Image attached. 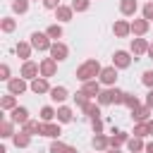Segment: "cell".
<instances>
[{
    "label": "cell",
    "mask_w": 153,
    "mask_h": 153,
    "mask_svg": "<svg viewBox=\"0 0 153 153\" xmlns=\"http://www.w3.org/2000/svg\"><path fill=\"white\" fill-rule=\"evenodd\" d=\"M55 69H57V60H53V57H45L43 62H41V76H53L55 74Z\"/></svg>",
    "instance_id": "obj_8"
},
{
    "label": "cell",
    "mask_w": 153,
    "mask_h": 153,
    "mask_svg": "<svg viewBox=\"0 0 153 153\" xmlns=\"http://www.w3.org/2000/svg\"><path fill=\"white\" fill-rule=\"evenodd\" d=\"M148 115H151V108L148 105H139L131 110V120L134 122H148Z\"/></svg>",
    "instance_id": "obj_11"
},
{
    "label": "cell",
    "mask_w": 153,
    "mask_h": 153,
    "mask_svg": "<svg viewBox=\"0 0 153 153\" xmlns=\"http://www.w3.org/2000/svg\"><path fill=\"white\" fill-rule=\"evenodd\" d=\"M108 153H120V151H117V148H110V151H108Z\"/></svg>",
    "instance_id": "obj_50"
},
{
    "label": "cell",
    "mask_w": 153,
    "mask_h": 153,
    "mask_svg": "<svg viewBox=\"0 0 153 153\" xmlns=\"http://www.w3.org/2000/svg\"><path fill=\"white\" fill-rule=\"evenodd\" d=\"M50 98H53L55 103H62V100L67 98V88H65V86H53V88H50Z\"/></svg>",
    "instance_id": "obj_24"
},
{
    "label": "cell",
    "mask_w": 153,
    "mask_h": 153,
    "mask_svg": "<svg viewBox=\"0 0 153 153\" xmlns=\"http://www.w3.org/2000/svg\"><path fill=\"white\" fill-rule=\"evenodd\" d=\"M88 2L91 0H72V10L74 12H86L88 10Z\"/></svg>",
    "instance_id": "obj_35"
},
{
    "label": "cell",
    "mask_w": 153,
    "mask_h": 153,
    "mask_svg": "<svg viewBox=\"0 0 153 153\" xmlns=\"http://www.w3.org/2000/svg\"><path fill=\"white\" fill-rule=\"evenodd\" d=\"M67 55H69V48H67L65 43H60V41H55V43L50 45V57H53V60H57V62H62V60H67Z\"/></svg>",
    "instance_id": "obj_3"
},
{
    "label": "cell",
    "mask_w": 153,
    "mask_h": 153,
    "mask_svg": "<svg viewBox=\"0 0 153 153\" xmlns=\"http://www.w3.org/2000/svg\"><path fill=\"white\" fill-rule=\"evenodd\" d=\"M129 141V136L124 134V131H112V136H110V148H120L122 143H127Z\"/></svg>",
    "instance_id": "obj_18"
},
{
    "label": "cell",
    "mask_w": 153,
    "mask_h": 153,
    "mask_svg": "<svg viewBox=\"0 0 153 153\" xmlns=\"http://www.w3.org/2000/svg\"><path fill=\"white\" fill-rule=\"evenodd\" d=\"M7 91L14 93V96L24 93V91H26V81H24V76H19V79H10V81H7Z\"/></svg>",
    "instance_id": "obj_9"
},
{
    "label": "cell",
    "mask_w": 153,
    "mask_h": 153,
    "mask_svg": "<svg viewBox=\"0 0 153 153\" xmlns=\"http://www.w3.org/2000/svg\"><path fill=\"white\" fill-rule=\"evenodd\" d=\"M74 103H76L79 108H84V105L88 103V96H86L84 91H79V93H74Z\"/></svg>",
    "instance_id": "obj_39"
},
{
    "label": "cell",
    "mask_w": 153,
    "mask_h": 153,
    "mask_svg": "<svg viewBox=\"0 0 153 153\" xmlns=\"http://www.w3.org/2000/svg\"><path fill=\"white\" fill-rule=\"evenodd\" d=\"M143 19L153 22V2H146V5H143Z\"/></svg>",
    "instance_id": "obj_41"
},
{
    "label": "cell",
    "mask_w": 153,
    "mask_h": 153,
    "mask_svg": "<svg viewBox=\"0 0 153 153\" xmlns=\"http://www.w3.org/2000/svg\"><path fill=\"white\" fill-rule=\"evenodd\" d=\"M141 81H143V86H148V88H153V69H148V72H143V76H141Z\"/></svg>",
    "instance_id": "obj_40"
},
{
    "label": "cell",
    "mask_w": 153,
    "mask_h": 153,
    "mask_svg": "<svg viewBox=\"0 0 153 153\" xmlns=\"http://www.w3.org/2000/svg\"><path fill=\"white\" fill-rule=\"evenodd\" d=\"M12 124H14L12 120H5V122H2V127H0V131H2L0 136H2V139H7V136H14V127H12Z\"/></svg>",
    "instance_id": "obj_29"
},
{
    "label": "cell",
    "mask_w": 153,
    "mask_h": 153,
    "mask_svg": "<svg viewBox=\"0 0 153 153\" xmlns=\"http://www.w3.org/2000/svg\"><path fill=\"white\" fill-rule=\"evenodd\" d=\"M136 7H139L136 0H122V2H120V12H122L124 17H131V14L136 12Z\"/></svg>",
    "instance_id": "obj_19"
},
{
    "label": "cell",
    "mask_w": 153,
    "mask_h": 153,
    "mask_svg": "<svg viewBox=\"0 0 153 153\" xmlns=\"http://www.w3.org/2000/svg\"><path fill=\"white\" fill-rule=\"evenodd\" d=\"M91 146H93L96 151H105V148L110 146V139H108V136H103V134H96V136H93V141H91Z\"/></svg>",
    "instance_id": "obj_21"
},
{
    "label": "cell",
    "mask_w": 153,
    "mask_h": 153,
    "mask_svg": "<svg viewBox=\"0 0 153 153\" xmlns=\"http://www.w3.org/2000/svg\"><path fill=\"white\" fill-rule=\"evenodd\" d=\"M12 10L19 12V14H24V12L29 10V0H14V2H12Z\"/></svg>",
    "instance_id": "obj_34"
},
{
    "label": "cell",
    "mask_w": 153,
    "mask_h": 153,
    "mask_svg": "<svg viewBox=\"0 0 153 153\" xmlns=\"http://www.w3.org/2000/svg\"><path fill=\"white\" fill-rule=\"evenodd\" d=\"M148 26H151L148 19H134V22H131V33H134V36H143V33L148 31Z\"/></svg>",
    "instance_id": "obj_13"
},
{
    "label": "cell",
    "mask_w": 153,
    "mask_h": 153,
    "mask_svg": "<svg viewBox=\"0 0 153 153\" xmlns=\"http://www.w3.org/2000/svg\"><path fill=\"white\" fill-rule=\"evenodd\" d=\"M38 72H41V65H36V62H31V60H26V62L22 65V76H24V79H36Z\"/></svg>",
    "instance_id": "obj_6"
},
{
    "label": "cell",
    "mask_w": 153,
    "mask_h": 153,
    "mask_svg": "<svg viewBox=\"0 0 153 153\" xmlns=\"http://www.w3.org/2000/svg\"><path fill=\"white\" fill-rule=\"evenodd\" d=\"M117 81V67L115 65H110V67H103L100 69V84H105V86H112Z\"/></svg>",
    "instance_id": "obj_4"
},
{
    "label": "cell",
    "mask_w": 153,
    "mask_h": 153,
    "mask_svg": "<svg viewBox=\"0 0 153 153\" xmlns=\"http://www.w3.org/2000/svg\"><path fill=\"white\" fill-rule=\"evenodd\" d=\"M45 33H48L50 38L57 41V38H62V26H60V24H50V26L45 29Z\"/></svg>",
    "instance_id": "obj_30"
},
{
    "label": "cell",
    "mask_w": 153,
    "mask_h": 153,
    "mask_svg": "<svg viewBox=\"0 0 153 153\" xmlns=\"http://www.w3.org/2000/svg\"><path fill=\"white\" fill-rule=\"evenodd\" d=\"M88 98H98V93H100V84L93 79V81H84V88H81Z\"/></svg>",
    "instance_id": "obj_16"
},
{
    "label": "cell",
    "mask_w": 153,
    "mask_h": 153,
    "mask_svg": "<svg viewBox=\"0 0 153 153\" xmlns=\"http://www.w3.org/2000/svg\"><path fill=\"white\" fill-rule=\"evenodd\" d=\"M14 26H17V22H14L12 17H5V19H2V31H5V33L14 31Z\"/></svg>",
    "instance_id": "obj_36"
},
{
    "label": "cell",
    "mask_w": 153,
    "mask_h": 153,
    "mask_svg": "<svg viewBox=\"0 0 153 153\" xmlns=\"http://www.w3.org/2000/svg\"><path fill=\"white\" fill-rule=\"evenodd\" d=\"M112 65H115L117 69H124V67H129V65H131V57H129V53H124V50H117V53L112 55Z\"/></svg>",
    "instance_id": "obj_5"
},
{
    "label": "cell",
    "mask_w": 153,
    "mask_h": 153,
    "mask_svg": "<svg viewBox=\"0 0 153 153\" xmlns=\"http://www.w3.org/2000/svg\"><path fill=\"white\" fill-rule=\"evenodd\" d=\"M148 134V127H146V122H136V127H134V136H146Z\"/></svg>",
    "instance_id": "obj_37"
},
{
    "label": "cell",
    "mask_w": 153,
    "mask_h": 153,
    "mask_svg": "<svg viewBox=\"0 0 153 153\" xmlns=\"http://www.w3.org/2000/svg\"><path fill=\"white\" fill-rule=\"evenodd\" d=\"M31 91L33 93H50V86H48V79L45 76H36V79H31Z\"/></svg>",
    "instance_id": "obj_10"
},
{
    "label": "cell",
    "mask_w": 153,
    "mask_h": 153,
    "mask_svg": "<svg viewBox=\"0 0 153 153\" xmlns=\"http://www.w3.org/2000/svg\"><path fill=\"white\" fill-rule=\"evenodd\" d=\"M148 57H151V60H153V43H151V45H148Z\"/></svg>",
    "instance_id": "obj_49"
},
{
    "label": "cell",
    "mask_w": 153,
    "mask_h": 153,
    "mask_svg": "<svg viewBox=\"0 0 153 153\" xmlns=\"http://www.w3.org/2000/svg\"><path fill=\"white\" fill-rule=\"evenodd\" d=\"M31 50H33L31 43H17V55H19L22 60H29V57H31Z\"/></svg>",
    "instance_id": "obj_26"
},
{
    "label": "cell",
    "mask_w": 153,
    "mask_h": 153,
    "mask_svg": "<svg viewBox=\"0 0 153 153\" xmlns=\"http://www.w3.org/2000/svg\"><path fill=\"white\" fill-rule=\"evenodd\" d=\"M65 153H79V151H76V148H74V146H69V148H67V151H65Z\"/></svg>",
    "instance_id": "obj_48"
},
{
    "label": "cell",
    "mask_w": 153,
    "mask_h": 153,
    "mask_svg": "<svg viewBox=\"0 0 153 153\" xmlns=\"http://www.w3.org/2000/svg\"><path fill=\"white\" fill-rule=\"evenodd\" d=\"M84 112H86V117H91V120L100 117V103H86V105H84Z\"/></svg>",
    "instance_id": "obj_25"
},
{
    "label": "cell",
    "mask_w": 153,
    "mask_h": 153,
    "mask_svg": "<svg viewBox=\"0 0 153 153\" xmlns=\"http://www.w3.org/2000/svg\"><path fill=\"white\" fill-rule=\"evenodd\" d=\"M41 127H43V122H36V120H29V122H24L22 124V131H26V134H41Z\"/></svg>",
    "instance_id": "obj_17"
},
{
    "label": "cell",
    "mask_w": 153,
    "mask_h": 153,
    "mask_svg": "<svg viewBox=\"0 0 153 153\" xmlns=\"http://www.w3.org/2000/svg\"><path fill=\"white\" fill-rule=\"evenodd\" d=\"M127 148H129L131 153H141V151L146 148V143L141 141V136H131V139L127 141Z\"/></svg>",
    "instance_id": "obj_22"
},
{
    "label": "cell",
    "mask_w": 153,
    "mask_h": 153,
    "mask_svg": "<svg viewBox=\"0 0 153 153\" xmlns=\"http://www.w3.org/2000/svg\"><path fill=\"white\" fill-rule=\"evenodd\" d=\"M148 45H151V43H146V38L139 36V38L131 41V53H134V55H143V53H148Z\"/></svg>",
    "instance_id": "obj_15"
},
{
    "label": "cell",
    "mask_w": 153,
    "mask_h": 153,
    "mask_svg": "<svg viewBox=\"0 0 153 153\" xmlns=\"http://www.w3.org/2000/svg\"><path fill=\"white\" fill-rule=\"evenodd\" d=\"M143 151H146V153H153V141H148V143H146V148H143Z\"/></svg>",
    "instance_id": "obj_46"
},
{
    "label": "cell",
    "mask_w": 153,
    "mask_h": 153,
    "mask_svg": "<svg viewBox=\"0 0 153 153\" xmlns=\"http://www.w3.org/2000/svg\"><path fill=\"white\" fill-rule=\"evenodd\" d=\"M146 105L153 110V88H151V91H148V96H146Z\"/></svg>",
    "instance_id": "obj_45"
},
{
    "label": "cell",
    "mask_w": 153,
    "mask_h": 153,
    "mask_svg": "<svg viewBox=\"0 0 153 153\" xmlns=\"http://www.w3.org/2000/svg\"><path fill=\"white\" fill-rule=\"evenodd\" d=\"M112 31H115V36L124 38V36H129V33H131V24H129V22H124V19H120V22H115Z\"/></svg>",
    "instance_id": "obj_14"
},
{
    "label": "cell",
    "mask_w": 153,
    "mask_h": 153,
    "mask_svg": "<svg viewBox=\"0 0 153 153\" xmlns=\"http://www.w3.org/2000/svg\"><path fill=\"white\" fill-rule=\"evenodd\" d=\"M0 108H2V110H14V108H17V98H14V93H7V96H2V100H0Z\"/></svg>",
    "instance_id": "obj_27"
},
{
    "label": "cell",
    "mask_w": 153,
    "mask_h": 153,
    "mask_svg": "<svg viewBox=\"0 0 153 153\" xmlns=\"http://www.w3.org/2000/svg\"><path fill=\"white\" fill-rule=\"evenodd\" d=\"M55 115H57V110H53L50 105H45V108H41V120H43V122H50V120H53Z\"/></svg>",
    "instance_id": "obj_32"
},
{
    "label": "cell",
    "mask_w": 153,
    "mask_h": 153,
    "mask_svg": "<svg viewBox=\"0 0 153 153\" xmlns=\"http://www.w3.org/2000/svg\"><path fill=\"white\" fill-rule=\"evenodd\" d=\"M124 105H127L129 110H134V108H139V98H136L134 93H124Z\"/></svg>",
    "instance_id": "obj_33"
},
{
    "label": "cell",
    "mask_w": 153,
    "mask_h": 153,
    "mask_svg": "<svg viewBox=\"0 0 153 153\" xmlns=\"http://www.w3.org/2000/svg\"><path fill=\"white\" fill-rule=\"evenodd\" d=\"M72 108H67V105H62V108H57V120L60 122H72Z\"/></svg>",
    "instance_id": "obj_28"
},
{
    "label": "cell",
    "mask_w": 153,
    "mask_h": 153,
    "mask_svg": "<svg viewBox=\"0 0 153 153\" xmlns=\"http://www.w3.org/2000/svg\"><path fill=\"white\" fill-rule=\"evenodd\" d=\"M12 139H14V146H17V148H26V146L31 143V134H26V131H19V134H14Z\"/></svg>",
    "instance_id": "obj_20"
},
{
    "label": "cell",
    "mask_w": 153,
    "mask_h": 153,
    "mask_svg": "<svg viewBox=\"0 0 153 153\" xmlns=\"http://www.w3.org/2000/svg\"><path fill=\"white\" fill-rule=\"evenodd\" d=\"M31 45H33V50H50V36L48 33H41V31H33L31 33V41H29Z\"/></svg>",
    "instance_id": "obj_2"
},
{
    "label": "cell",
    "mask_w": 153,
    "mask_h": 153,
    "mask_svg": "<svg viewBox=\"0 0 153 153\" xmlns=\"http://www.w3.org/2000/svg\"><path fill=\"white\" fill-rule=\"evenodd\" d=\"M146 127H148V134L153 136V120H148V122H146Z\"/></svg>",
    "instance_id": "obj_47"
},
{
    "label": "cell",
    "mask_w": 153,
    "mask_h": 153,
    "mask_svg": "<svg viewBox=\"0 0 153 153\" xmlns=\"http://www.w3.org/2000/svg\"><path fill=\"white\" fill-rule=\"evenodd\" d=\"M43 5H45L48 10H57V7H60V0H43Z\"/></svg>",
    "instance_id": "obj_44"
},
{
    "label": "cell",
    "mask_w": 153,
    "mask_h": 153,
    "mask_svg": "<svg viewBox=\"0 0 153 153\" xmlns=\"http://www.w3.org/2000/svg\"><path fill=\"white\" fill-rule=\"evenodd\" d=\"M100 65H98V60H86L84 65H79L76 67V79L79 81H93L96 76H100Z\"/></svg>",
    "instance_id": "obj_1"
},
{
    "label": "cell",
    "mask_w": 153,
    "mask_h": 153,
    "mask_svg": "<svg viewBox=\"0 0 153 153\" xmlns=\"http://www.w3.org/2000/svg\"><path fill=\"white\" fill-rule=\"evenodd\" d=\"M10 120H12L14 124H24V122H29V110L22 108V105H17V108L10 112Z\"/></svg>",
    "instance_id": "obj_7"
},
{
    "label": "cell",
    "mask_w": 153,
    "mask_h": 153,
    "mask_svg": "<svg viewBox=\"0 0 153 153\" xmlns=\"http://www.w3.org/2000/svg\"><path fill=\"white\" fill-rule=\"evenodd\" d=\"M91 124H93V131H96V134H100V131H103V122H100L98 117H96V120H91Z\"/></svg>",
    "instance_id": "obj_43"
},
{
    "label": "cell",
    "mask_w": 153,
    "mask_h": 153,
    "mask_svg": "<svg viewBox=\"0 0 153 153\" xmlns=\"http://www.w3.org/2000/svg\"><path fill=\"white\" fill-rule=\"evenodd\" d=\"M98 103H100V105H108V103H112V88H105V91H100V93H98Z\"/></svg>",
    "instance_id": "obj_31"
},
{
    "label": "cell",
    "mask_w": 153,
    "mask_h": 153,
    "mask_svg": "<svg viewBox=\"0 0 153 153\" xmlns=\"http://www.w3.org/2000/svg\"><path fill=\"white\" fill-rule=\"evenodd\" d=\"M0 79H2V81H10V67H7V65L0 67Z\"/></svg>",
    "instance_id": "obj_42"
},
{
    "label": "cell",
    "mask_w": 153,
    "mask_h": 153,
    "mask_svg": "<svg viewBox=\"0 0 153 153\" xmlns=\"http://www.w3.org/2000/svg\"><path fill=\"white\" fill-rule=\"evenodd\" d=\"M72 7H65V5H60L57 10H55V19H60V22H69L72 19Z\"/></svg>",
    "instance_id": "obj_23"
},
{
    "label": "cell",
    "mask_w": 153,
    "mask_h": 153,
    "mask_svg": "<svg viewBox=\"0 0 153 153\" xmlns=\"http://www.w3.org/2000/svg\"><path fill=\"white\" fill-rule=\"evenodd\" d=\"M67 148H69V146L62 143V141H53V143H50V153H65Z\"/></svg>",
    "instance_id": "obj_38"
},
{
    "label": "cell",
    "mask_w": 153,
    "mask_h": 153,
    "mask_svg": "<svg viewBox=\"0 0 153 153\" xmlns=\"http://www.w3.org/2000/svg\"><path fill=\"white\" fill-rule=\"evenodd\" d=\"M41 134H43V136H48V139H57L62 131H60V124H53V122H43V127H41Z\"/></svg>",
    "instance_id": "obj_12"
},
{
    "label": "cell",
    "mask_w": 153,
    "mask_h": 153,
    "mask_svg": "<svg viewBox=\"0 0 153 153\" xmlns=\"http://www.w3.org/2000/svg\"><path fill=\"white\" fill-rule=\"evenodd\" d=\"M36 2H38V0H36Z\"/></svg>",
    "instance_id": "obj_51"
}]
</instances>
